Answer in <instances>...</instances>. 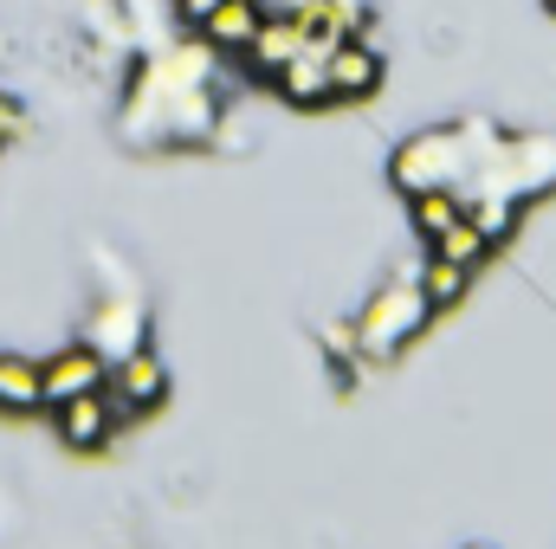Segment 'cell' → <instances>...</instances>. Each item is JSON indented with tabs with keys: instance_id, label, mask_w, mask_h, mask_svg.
I'll return each mask as SVG.
<instances>
[{
	"instance_id": "obj_1",
	"label": "cell",
	"mask_w": 556,
	"mask_h": 549,
	"mask_svg": "<svg viewBox=\"0 0 556 549\" xmlns=\"http://www.w3.org/2000/svg\"><path fill=\"white\" fill-rule=\"evenodd\" d=\"M427 317H433V304H427L420 284H389V291L356 317V349H363V356H395Z\"/></svg>"
},
{
	"instance_id": "obj_2",
	"label": "cell",
	"mask_w": 556,
	"mask_h": 549,
	"mask_svg": "<svg viewBox=\"0 0 556 549\" xmlns=\"http://www.w3.org/2000/svg\"><path fill=\"white\" fill-rule=\"evenodd\" d=\"M453 175H459V137L453 130H427V137L395 149V188H408V194L453 188Z\"/></svg>"
},
{
	"instance_id": "obj_3",
	"label": "cell",
	"mask_w": 556,
	"mask_h": 549,
	"mask_svg": "<svg viewBox=\"0 0 556 549\" xmlns=\"http://www.w3.org/2000/svg\"><path fill=\"white\" fill-rule=\"evenodd\" d=\"M104 395H111L117 420H130V413L155 408V401L168 395V369H162L149 349H130V356H117V362H111V375H104Z\"/></svg>"
},
{
	"instance_id": "obj_4",
	"label": "cell",
	"mask_w": 556,
	"mask_h": 549,
	"mask_svg": "<svg viewBox=\"0 0 556 549\" xmlns=\"http://www.w3.org/2000/svg\"><path fill=\"white\" fill-rule=\"evenodd\" d=\"M330 46H337V39L311 33V39H304V52H298V59H291V65L273 78L285 104H298V111H317V104H330V98H337V91H330Z\"/></svg>"
},
{
	"instance_id": "obj_5",
	"label": "cell",
	"mask_w": 556,
	"mask_h": 549,
	"mask_svg": "<svg viewBox=\"0 0 556 549\" xmlns=\"http://www.w3.org/2000/svg\"><path fill=\"white\" fill-rule=\"evenodd\" d=\"M104 375H111V356H104V349H91V343L59 349V356L46 362V408H59V401H72V395H98Z\"/></svg>"
},
{
	"instance_id": "obj_6",
	"label": "cell",
	"mask_w": 556,
	"mask_h": 549,
	"mask_svg": "<svg viewBox=\"0 0 556 549\" xmlns=\"http://www.w3.org/2000/svg\"><path fill=\"white\" fill-rule=\"evenodd\" d=\"M111 426H117V408H111V395H104V388H98V395H72V401H59V439H65V446H78V452L104 446V439H111Z\"/></svg>"
},
{
	"instance_id": "obj_7",
	"label": "cell",
	"mask_w": 556,
	"mask_h": 549,
	"mask_svg": "<svg viewBox=\"0 0 556 549\" xmlns=\"http://www.w3.org/2000/svg\"><path fill=\"white\" fill-rule=\"evenodd\" d=\"M382 85V59L369 39H337L330 46V91L337 98H369Z\"/></svg>"
},
{
	"instance_id": "obj_8",
	"label": "cell",
	"mask_w": 556,
	"mask_h": 549,
	"mask_svg": "<svg viewBox=\"0 0 556 549\" xmlns=\"http://www.w3.org/2000/svg\"><path fill=\"white\" fill-rule=\"evenodd\" d=\"M304 39H311V33H304L298 20H278V13H266V26L253 33V46H247L240 59H247L260 78H278V72H285V65L304 52Z\"/></svg>"
},
{
	"instance_id": "obj_9",
	"label": "cell",
	"mask_w": 556,
	"mask_h": 549,
	"mask_svg": "<svg viewBox=\"0 0 556 549\" xmlns=\"http://www.w3.org/2000/svg\"><path fill=\"white\" fill-rule=\"evenodd\" d=\"M260 26H266V7H260V0H220V7L207 13L201 39H207L214 52H247Z\"/></svg>"
},
{
	"instance_id": "obj_10",
	"label": "cell",
	"mask_w": 556,
	"mask_h": 549,
	"mask_svg": "<svg viewBox=\"0 0 556 549\" xmlns=\"http://www.w3.org/2000/svg\"><path fill=\"white\" fill-rule=\"evenodd\" d=\"M0 408H13V413L46 408V362H26V356H0Z\"/></svg>"
},
{
	"instance_id": "obj_11",
	"label": "cell",
	"mask_w": 556,
	"mask_h": 549,
	"mask_svg": "<svg viewBox=\"0 0 556 549\" xmlns=\"http://www.w3.org/2000/svg\"><path fill=\"white\" fill-rule=\"evenodd\" d=\"M485 246H492V240H485V227L466 214V220H453V227L433 240V259H453V266H479V259H485Z\"/></svg>"
},
{
	"instance_id": "obj_12",
	"label": "cell",
	"mask_w": 556,
	"mask_h": 549,
	"mask_svg": "<svg viewBox=\"0 0 556 549\" xmlns=\"http://www.w3.org/2000/svg\"><path fill=\"white\" fill-rule=\"evenodd\" d=\"M453 220H466V201H459L453 188H427V194H415V227L427 233V240H440Z\"/></svg>"
},
{
	"instance_id": "obj_13",
	"label": "cell",
	"mask_w": 556,
	"mask_h": 549,
	"mask_svg": "<svg viewBox=\"0 0 556 549\" xmlns=\"http://www.w3.org/2000/svg\"><path fill=\"white\" fill-rule=\"evenodd\" d=\"M466 278H472V266H453V259H433V266H427V278H420V291H427V304L440 310V304H459V291H466Z\"/></svg>"
},
{
	"instance_id": "obj_14",
	"label": "cell",
	"mask_w": 556,
	"mask_h": 549,
	"mask_svg": "<svg viewBox=\"0 0 556 549\" xmlns=\"http://www.w3.org/2000/svg\"><path fill=\"white\" fill-rule=\"evenodd\" d=\"M220 0H175V13L188 20V26H207V13H214Z\"/></svg>"
},
{
	"instance_id": "obj_15",
	"label": "cell",
	"mask_w": 556,
	"mask_h": 549,
	"mask_svg": "<svg viewBox=\"0 0 556 549\" xmlns=\"http://www.w3.org/2000/svg\"><path fill=\"white\" fill-rule=\"evenodd\" d=\"M13 130H20V104H13V98L0 91V142L13 137Z\"/></svg>"
},
{
	"instance_id": "obj_16",
	"label": "cell",
	"mask_w": 556,
	"mask_h": 549,
	"mask_svg": "<svg viewBox=\"0 0 556 549\" xmlns=\"http://www.w3.org/2000/svg\"><path fill=\"white\" fill-rule=\"evenodd\" d=\"M472 549H485V544H472Z\"/></svg>"
},
{
	"instance_id": "obj_17",
	"label": "cell",
	"mask_w": 556,
	"mask_h": 549,
	"mask_svg": "<svg viewBox=\"0 0 556 549\" xmlns=\"http://www.w3.org/2000/svg\"><path fill=\"white\" fill-rule=\"evenodd\" d=\"M551 7H556V0H551Z\"/></svg>"
}]
</instances>
